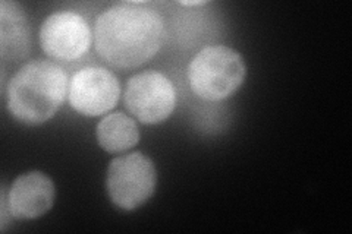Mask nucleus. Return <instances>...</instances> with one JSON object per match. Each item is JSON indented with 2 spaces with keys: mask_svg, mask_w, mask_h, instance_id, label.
<instances>
[{
  "mask_svg": "<svg viewBox=\"0 0 352 234\" xmlns=\"http://www.w3.org/2000/svg\"><path fill=\"white\" fill-rule=\"evenodd\" d=\"M166 36L157 10L138 2L110 6L94 25L96 50L115 68H138L156 56Z\"/></svg>",
  "mask_w": 352,
  "mask_h": 234,
  "instance_id": "f257e3e1",
  "label": "nucleus"
},
{
  "mask_svg": "<svg viewBox=\"0 0 352 234\" xmlns=\"http://www.w3.org/2000/svg\"><path fill=\"white\" fill-rule=\"evenodd\" d=\"M68 94V75L59 65L36 60L21 68L6 90L8 108L18 121L36 126L50 120Z\"/></svg>",
  "mask_w": 352,
  "mask_h": 234,
  "instance_id": "f03ea898",
  "label": "nucleus"
},
{
  "mask_svg": "<svg viewBox=\"0 0 352 234\" xmlns=\"http://www.w3.org/2000/svg\"><path fill=\"white\" fill-rule=\"evenodd\" d=\"M242 56L226 46H208L190 63L188 82L192 93L207 102H220L232 95L245 80Z\"/></svg>",
  "mask_w": 352,
  "mask_h": 234,
  "instance_id": "7ed1b4c3",
  "label": "nucleus"
},
{
  "mask_svg": "<svg viewBox=\"0 0 352 234\" xmlns=\"http://www.w3.org/2000/svg\"><path fill=\"white\" fill-rule=\"evenodd\" d=\"M157 173L151 159L132 152L113 159L109 164L106 187L112 202L125 211L144 205L156 191Z\"/></svg>",
  "mask_w": 352,
  "mask_h": 234,
  "instance_id": "20e7f679",
  "label": "nucleus"
},
{
  "mask_svg": "<svg viewBox=\"0 0 352 234\" xmlns=\"http://www.w3.org/2000/svg\"><path fill=\"white\" fill-rule=\"evenodd\" d=\"M125 106L141 124L157 125L175 110L176 91L173 84L160 72L134 75L126 84Z\"/></svg>",
  "mask_w": 352,
  "mask_h": 234,
  "instance_id": "39448f33",
  "label": "nucleus"
},
{
  "mask_svg": "<svg viewBox=\"0 0 352 234\" xmlns=\"http://www.w3.org/2000/svg\"><path fill=\"white\" fill-rule=\"evenodd\" d=\"M40 44L49 58L74 62L90 49L91 30L82 15L72 10H59L43 21Z\"/></svg>",
  "mask_w": 352,
  "mask_h": 234,
  "instance_id": "423d86ee",
  "label": "nucleus"
},
{
  "mask_svg": "<svg viewBox=\"0 0 352 234\" xmlns=\"http://www.w3.org/2000/svg\"><path fill=\"white\" fill-rule=\"evenodd\" d=\"M120 94L118 78L104 68L87 66L76 72L69 84V103L82 116H102L112 110Z\"/></svg>",
  "mask_w": 352,
  "mask_h": 234,
  "instance_id": "0eeeda50",
  "label": "nucleus"
},
{
  "mask_svg": "<svg viewBox=\"0 0 352 234\" xmlns=\"http://www.w3.org/2000/svg\"><path fill=\"white\" fill-rule=\"evenodd\" d=\"M54 185L47 174L28 172L16 177L8 194L2 192V217L6 213L16 220H34L50 211Z\"/></svg>",
  "mask_w": 352,
  "mask_h": 234,
  "instance_id": "6e6552de",
  "label": "nucleus"
},
{
  "mask_svg": "<svg viewBox=\"0 0 352 234\" xmlns=\"http://www.w3.org/2000/svg\"><path fill=\"white\" fill-rule=\"evenodd\" d=\"M0 40L5 60L19 62L30 50V28L24 10L15 2L0 6Z\"/></svg>",
  "mask_w": 352,
  "mask_h": 234,
  "instance_id": "1a4fd4ad",
  "label": "nucleus"
},
{
  "mask_svg": "<svg viewBox=\"0 0 352 234\" xmlns=\"http://www.w3.org/2000/svg\"><path fill=\"white\" fill-rule=\"evenodd\" d=\"M96 139L107 152H122L138 143L140 130L134 119L124 113H113L98 121Z\"/></svg>",
  "mask_w": 352,
  "mask_h": 234,
  "instance_id": "9d476101",
  "label": "nucleus"
}]
</instances>
